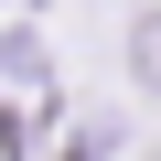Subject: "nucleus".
<instances>
[{"label":"nucleus","instance_id":"obj_1","mask_svg":"<svg viewBox=\"0 0 161 161\" xmlns=\"http://www.w3.org/2000/svg\"><path fill=\"white\" fill-rule=\"evenodd\" d=\"M129 75L161 97V11H140V22H129Z\"/></svg>","mask_w":161,"mask_h":161}]
</instances>
